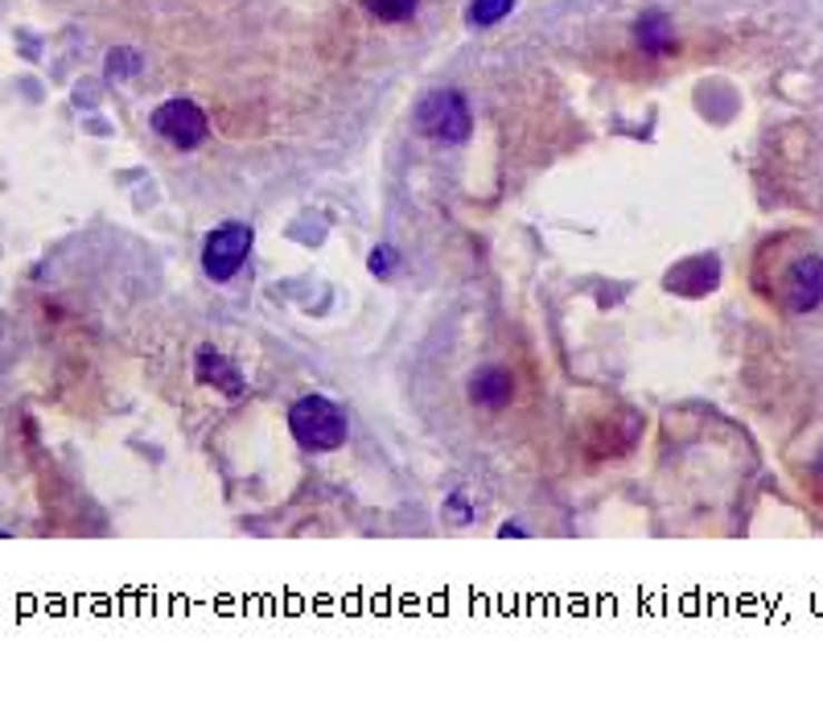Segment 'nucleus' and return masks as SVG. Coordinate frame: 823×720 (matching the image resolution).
<instances>
[{"instance_id": "obj_1", "label": "nucleus", "mask_w": 823, "mask_h": 720, "mask_svg": "<svg viewBox=\"0 0 823 720\" xmlns=\"http://www.w3.org/2000/svg\"><path fill=\"white\" fill-rule=\"evenodd\" d=\"M288 433L297 436V445L313 448V453H330V448L346 445L351 421H346V412L337 408L334 400H325V395H301L297 404L288 408Z\"/></svg>"}, {"instance_id": "obj_2", "label": "nucleus", "mask_w": 823, "mask_h": 720, "mask_svg": "<svg viewBox=\"0 0 823 720\" xmlns=\"http://www.w3.org/2000/svg\"><path fill=\"white\" fill-rule=\"evenodd\" d=\"M774 305L786 313H811L823 305V256L815 251H795L778 264V276L770 285Z\"/></svg>"}, {"instance_id": "obj_3", "label": "nucleus", "mask_w": 823, "mask_h": 720, "mask_svg": "<svg viewBox=\"0 0 823 720\" xmlns=\"http://www.w3.org/2000/svg\"><path fill=\"white\" fill-rule=\"evenodd\" d=\"M417 128L420 137L441 140V145H461L470 137V103L461 91H429L417 103Z\"/></svg>"}, {"instance_id": "obj_4", "label": "nucleus", "mask_w": 823, "mask_h": 720, "mask_svg": "<svg viewBox=\"0 0 823 720\" xmlns=\"http://www.w3.org/2000/svg\"><path fill=\"white\" fill-rule=\"evenodd\" d=\"M252 239H256V231H252L247 223H223V227H215L203 244L206 276H210V280H231V276L244 268L247 251H252Z\"/></svg>"}, {"instance_id": "obj_5", "label": "nucleus", "mask_w": 823, "mask_h": 720, "mask_svg": "<svg viewBox=\"0 0 823 720\" xmlns=\"http://www.w3.org/2000/svg\"><path fill=\"white\" fill-rule=\"evenodd\" d=\"M153 132L161 140H169L174 149H198L206 137H210V120L198 103L189 99H165L161 108L153 111Z\"/></svg>"}, {"instance_id": "obj_6", "label": "nucleus", "mask_w": 823, "mask_h": 720, "mask_svg": "<svg viewBox=\"0 0 823 720\" xmlns=\"http://www.w3.org/2000/svg\"><path fill=\"white\" fill-rule=\"evenodd\" d=\"M194 367H198V379H203L206 387L223 392L227 400H239V395H244V375H239V367H235L223 351H215V346H203L198 358H194Z\"/></svg>"}, {"instance_id": "obj_7", "label": "nucleus", "mask_w": 823, "mask_h": 720, "mask_svg": "<svg viewBox=\"0 0 823 720\" xmlns=\"http://www.w3.org/2000/svg\"><path fill=\"white\" fill-rule=\"evenodd\" d=\"M515 395V379L507 367H478L470 375V400L482 404V408H507Z\"/></svg>"}, {"instance_id": "obj_8", "label": "nucleus", "mask_w": 823, "mask_h": 720, "mask_svg": "<svg viewBox=\"0 0 823 720\" xmlns=\"http://www.w3.org/2000/svg\"><path fill=\"white\" fill-rule=\"evenodd\" d=\"M635 38L647 55H667L675 46V26L667 21V13H643L635 26Z\"/></svg>"}, {"instance_id": "obj_9", "label": "nucleus", "mask_w": 823, "mask_h": 720, "mask_svg": "<svg viewBox=\"0 0 823 720\" xmlns=\"http://www.w3.org/2000/svg\"><path fill=\"white\" fill-rule=\"evenodd\" d=\"M515 0H470V9H466V21L473 29H487V26H499L502 17H511Z\"/></svg>"}, {"instance_id": "obj_10", "label": "nucleus", "mask_w": 823, "mask_h": 720, "mask_svg": "<svg viewBox=\"0 0 823 720\" xmlns=\"http://www.w3.org/2000/svg\"><path fill=\"white\" fill-rule=\"evenodd\" d=\"M363 9L371 17H379V21L395 26V21H408L417 13V0H363Z\"/></svg>"}, {"instance_id": "obj_11", "label": "nucleus", "mask_w": 823, "mask_h": 720, "mask_svg": "<svg viewBox=\"0 0 823 720\" xmlns=\"http://www.w3.org/2000/svg\"><path fill=\"white\" fill-rule=\"evenodd\" d=\"M366 264H371V273H375V276H392L395 264H400V256H395L392 244H379L375 251H371V259H366Z\"/></svg>"}, {"instance_id": "obj_12", "label": "nucleus", "mask_w": 823, "mask_h": 720, "mask_svg": "<svg viewBox=\"0 0 823 720\" xmlns=\"http://www.w3.org/2000/svg\"><path fill=\"white\" fill-rule=\"evenodd\" d=\"M108 70H111V75H133V70H140V58H136L133 50H111Z\"/></svg>"}, {"instance_id": "obj_13", "label": "nucleus", "mask_w": 823, "mask_h": 720, "mask_svg": "<svg viewBox=\"0 0 823 720\" xmlns=\"http://www.w3.org/2000/svg\"><path fill=\"white\" fill-rule=\"evenodd\" d=\"M445 506H449L445 515L453 519V523H470V515H473V511H470V503H466V494H453V499H449Z\"/></svg>"}, {"instance_id": "obj_14", "label": "nucleus", "mask_w": 823, "mask_h": 720, "mask_svg": "<svg viewBox=\"0 0 823 720\" xmlns=\"http://www.w3.org/2000/svg\"><path fill=\"white\" fill-rule=\"evenodd\" d=\"M499 535H502V540H511V535H515V540H523L527 531L519 527V523H502V531H499Z\"/></svg>"}]
</instances>
